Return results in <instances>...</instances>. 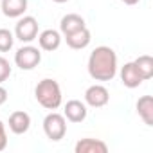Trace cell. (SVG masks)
Instances as JSON below:
<instances>
[{"label":"cell","mask_w":153,"mask_h":153,"mask_svg":"<svg viewBox=\"0 0 153 153\" xmlns=\"http://www.w3.org/2000/svg\"><path fill=\"white\" fill-rule=\"evenodd\" d=\"M87 114H88V110H87L85 103H81L78 99L67 101V105H65V119H68L70 123H81V121H85Z\"/></svg>","instance_id":"cell-8"},{"label":"cell","mask_w":153,"mask_h":153,"mask_svg":"<svg viewBox=\"0 0 153 153\" xmlns=\"http://www.w3.org/2000/svg\"><path fill=\"white\" fill-rule=\"evenodd\" d=\"M52 2H56V4H63V2H68V0H52Z\"/></svg>","instance_id":"cell-22"},{"label":"cell","mask_w":153,"mask_h":153,"mask_svg":"<svg viewBox=\"0 0 153 153\" xmlns=\"http://www.w3.org/2000/svg\"><path fill=\"white\" fill-rule=\"evenodd\" d=\"M40 61H42V52L38 47L33 45H24L15 54V63L22 70H33L34 67L40 65Z\"/></svg>","instance_id":"cell-4"},{"label":"cell","mask_w":153,"mask_h":153,"mask_svg":"<svg viewBox=\"0 0 153 153\" xmlns=\"http://www.w3.org/2000/svg\"><path fill=\"white\" fill-rule=\"evenodd\" d=\"M6 101H7V90H6L2 85H0V106H2Z\"/></svg>","instance_id":"cell-20"},{"label":"cell","mask_w":153,"mask_h":153,"mask_svg":"<svg viewBox=\"0 0 153 153\" xmlns=\"http://www.w3.org/2000/svg\"><path fill=\"white\" fill-rule=\"evenodd\" d=\"M121 2H124L126 6H135V4H139L140 0H121Z\"/></svg>","instance_id":"cell-21"},{"label":"cell","mask_w":153,"mask_h":153,"mask_svg":"<svg viewBox=\"0 0 153 153\" xmlns=\"http://www.w3.org/2000/svg\"><path fill=\"white\" fill-rule=\"evenodd\" d=\"M15 36L9 29H0V52H7L13 49Z\"/></svg>","instance_id":"cell-17"},{"label":"cell","mask_w":153,"mask_h":153,"mask_svg":"<svg viewBox=\"0 0 153 153\" xmlns=\"http://www.w3.org/2000/svg\"><path fill=\"white\" fill-rule=\"evenodd\" d=\"M110 101V94L103 85H92L85 92V103L92 108H101Z\"/></svg>","instance_id":"cell-6"},{"label":"cell","mask_w":153,"mask_h":153,"mask_svg":"<svg viewBox=\"0 0 153 153\" xmlns=\"http://www.w3.org/2000/svg\"><path fill=\"white\" fill-rule=\"evenodd\" d=\"M43 131L47 135V139L51 140H61L67 133V121H65V115L61 114H56V112H51L45 115L43 119Z\"/></svg>","instance_id":"cell-3"},{"label":"cell","mask_w":153,"mask_h":153,"mask_svg":"<svg viewBox=\"0 0 153 153\" xmlns=\"http://www.w3.org/2000/svg\"><path fill=\"white\" fill-rule=\"evenodd\" d=\"M31 128V117L27 112H22V110H16L9 115V130L16 135H22L25 133L27 130Z\"/></svg>","instance_id":"cell-10"},{"label":"cell","mask_w":153,"mask_h":153,"mask_svg":"<svg viewBox=\"0 0 153 153\" xmlns=\"http://www.w3.org/2000/svg\"><path fill=\"white\" fill-rule=\"evenodd\" d=\"M135 108H137L139 117L144 121V124L153 126V97H151V96H142V97H139Z\"/></svg>","instance_id":"cell-14"},{"label":"cell","mask_w":153,"mask_h":153,"mask_svg":"<svg viewBox=\"0 0 153 153\" xmlns=\"http://www.w3.org/2000/svg\"><path fill=\"white\" fill-rule=\"evenodd\" d=\"M7 148V133H6V124L0 121V151Z\"/></svg>","instance_id":"cell-19"},{"label":"cell","mask_w":153,"mask_h":153,"mask_svg":"<svg viewBox=\"0 0 153 153\" xmlns=\"http://www.w3.org/2000/svg\"><path fill=\"white\" fill-rule=\"evenodd\" d=\"M34 96H36V101L43 106V108H47V110H56V108H59V105H61V88H59V85H58V81H54V79H42L38 85H36V88H34Z\"/></svg>","instance_id":"cell-2"},{"label":"cell","mask_w":153,"mask_h":153,"mask_svg":"<svg viewBox=\"0 0 153 153\" xmlns=\"http://www.w3.org/2000/svg\"><path fill=\"white\" fill-rule=\"evenodd\" d=\"M83 27H87L85 25V20L79 15H76V13L65 15L61 18V22H59V31H61L63 36H67V34H70L74 31H78V29H83Z\"/></svg>","instance_id":"cell-15"},{"label":"cell","mask_w":153,"mask_h":153,"mask_svg":"<svg viewBox=\"0 0 153 153\" xmlns=\"http://www.w3.org/2000/svg\"><path fill=\"white\" fill-rule=\"evenodd\" d=\"M133 63L137 65V68H139L140 76L144 78V81L153 78V58H151V56H148V54H142V56H139V58H137Z\"/></svg>","instance_id":"cell-16"},{"label":"cell","mask_w":153,"mask_h":153,"mask_svg":"<svg viewBox=\"0 0 153 153\" xmlns=\"http://www.w3.org/2000/svg\"><path fill=\"white\" fill-rule=\"evenodd\" d=\"M121 81L126 88H137L142 85L144 78L140 76V72L133 61L124 63V67H121Z\"/></svg>","instance_id":"cell-7"},{"label":"cell","mask_w":153,"mask_h":153,"mask_svg":"<svg viewBox=\"0 0 153 153\" xmlns=\"http://www.w3.org/2000/svg\"><path fill=\"white\" fill-rule=\"evenodd\" d=\"M38 43H40V49L52 52L61 45V34L58 31H54V29H45V31L40 33Z\"/></svg>","instance_id":"cell-12"},{"label":"cell","mask_w":153,"mask_h":153,"mask_svg":"<svg viewBox=\"0 0 153 153\" xmlns=\"http://www.w3.org/2000/svg\"><path fill=\"white\" fill-rule=\"evenodd\" d=\"M88 74L96 81H112L117 74V54L112 47L101 45L90 52Z\"/></svg>","instance_id":"cell-1"},{"label":"cell","mask_w":153,"mask_h":153,"mask_svg":"<svg viewBox=\"0 0 153 153\" xmlns=\"http://www.w3.org/2000/svg\"><path fill=\"white\" fill-rule=\"evenodd\" d=\"M15 36L22 43H31L38 36V20L34 16H20L15 27Z\"/></svg>","instance_id":"cell-5"},{"label":"cell","mask_w":153,"mask_h":153,"mask_svg":"<svg viewBox=\"0 0 153 153\" xmlns=\"http://www.w3.org/2000/svg\"><path fill=\"white\" fill-rule=\"evenodd\" d=\"M2 13L7 18H20L27 11V0H2Z\"/></svg>","instance_id":"cell-13"},{"label":"cell","mask_w":153,"mask_h":153,"mask_svg":"<svg viewBox=\"0 0 153 153\" xmlns=\"http://www.w3.org/2000/svg\"><path fill=\"white\" fill-rule=\"evenodd\" d=\"M65 40H67V45H68L70 49L81 51V49H85V47L90 45V42H92V34H90V31H88L87 27H83V29H78V31H74V33L67 34Z\"/></svg>","instance_id":"cell-9"},{"label":"cell","mask_w":153,"mask_h":153,"mask_svg":"<svg viewBox=\"0 0 153 153\" xmlns=\"http://www.w3.org/2000/svg\"><path fill=\"white\" fill-rule=\"evenodd\" d=\"M9 76H11V65L4 56H0V85H2Z\"/></svg>","instance_id":"cell-18"},{"label":"cell","mask_w":153,"mask_h":153,"mask_svg":"<svg viewBox=\"0 0 153 153\" xmlns=\"http://www.w3.org/2000/svg\"><path fill=\"white\" fill-rule=\"evenodd\" d=\"M76 153H106L108 146L99 139H81L74 146Z\"/></svg>","instance_id":"cell-11"}]
</instances>
